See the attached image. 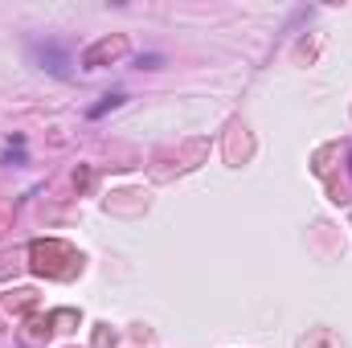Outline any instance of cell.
<instances>
[{
  "label": "cell",
  "mask_w": 352,
  "mask_h": 348,
  "mask_svg": "<svg viewBox=\"0 0 352 348\" xmlns=\"http://www.w3.org/2000/svg\"><path fill=\"white\" fill-rule=\"evenodd\" d=\"M119 102H123V94H107V98H102L98 107H90V119H98V115H107V111H115Z\"/></svg>",
  "instance_id": "2"
},
{
  "label": "cell",
  "mask_w": 352,
  "mask_h": 348,
  "mask_svg": "<svg viewBox=\"0 0 352 348\" xmlns=\"http://www.w3.org/2000/svg\"><path fill=\"white\" fill-rule=\"evenodd\" d=\"M123 50H127V41H123V37H115V41H98L94 50L82 54V66H98V58H119Z\"/></svg>",
  "instance_id": "1"
}]
</instances>
